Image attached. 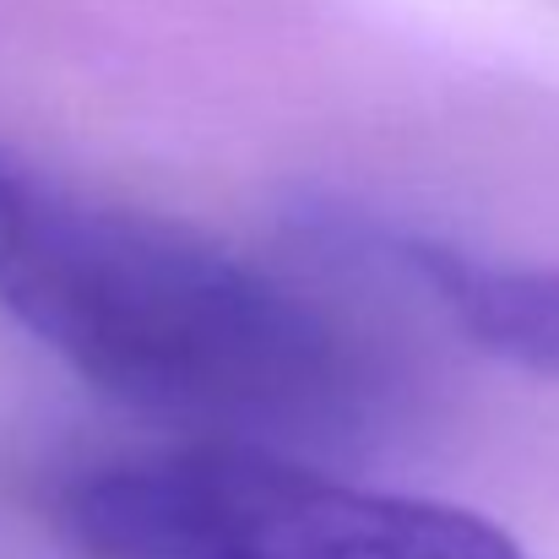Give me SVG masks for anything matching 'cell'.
I'll list each match as a JSON object with an SVG mask.
<instances>
[{"label": "cell", "mask_w": 559, "mask_h": 559, "mask_svg": "<svg viewBox=\"0 0 559 559\" xmlns=\"http://www.w3.org/2000/svg\"><path fill=\"white\" fill-rule=\"evenodd\" d=\"M0 310L98 391L228 445L370 418V354L234 250L66 186L0 147Z\"/></svg>", "instance_id": "obj_1"}, {"label": "cell", "mask_w": 559, "mask_h": 559, "mask_svg": "<svg viewBox=\"0 0 559 559\" xmlns=\"http://www.w3.org/2000/svg\"><path fill=\"white\" fill-rule=\"evenodd\" d=\"M60 533L82 559H527L462 506L359 489L255 445L104 462L66 484Z\"/></svg>", "instance_id": "obj_2"}, {"label": "cell", "mask_w": 559, "mask_h": 559, "mask_svg": "<svg viewBox=\"0 0 559 559\" xmlns=\"http://www.w3.org/2000/svg\"><path fill=\"white\" fill-rule=\"evenodd\" d=\"M396 250L478 348L538 374H559V272L484 266L473 255L418 239H402Z\"/></svg>", "instance_id": "obj_3"}]
</instances>
